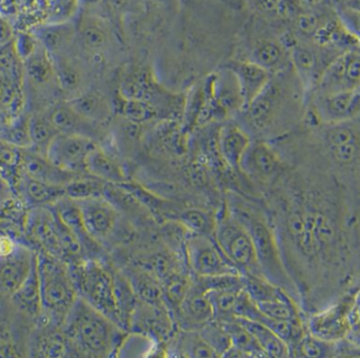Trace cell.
Here are the masks:
<instances>
[{
	"instance_id": "6da1fadb",
	"label": "cell",
	"mask_w": 360,
	"mask_h": 358,
	"mask_svg": "<svg viewBox=\"0 0 360 358\" xmlns=\"http://www.w3.org/2000/svg\"><path fill=\"white\" fill-rule=\"evenodd\" d=\"M290 184L264 203L306 315L333 304L354 285L355 201L334 179Z\"/></svg>"
},
{
	"instance_id": "7a4b0ae2",
	"label": "cell",
	"mask_w": 360,
	"mask_h": 358,
	"mask_svg": "<svg viewBox=\"0 0 360 358\" xmlns=\"http://www.w3.org/2000/svg\"><path fill=\"white\" fill-rule=\"evenodd\" d=\"M224 201L230 213L249 230L262 276L283 288L300 304L297 290L285 268L274 230L269 221L264 205L251 204L236 194L229 195Z\"/></svg>"
},
{
	"instance_id": "3957f363",
	"label": "cell",
	"mask_w": 360,
	"mask_h": 358,
	"mask_svg": "<svg viewBox=\"0 0 360 358\" xmlns=\"http://www.w3.org/2000/svg\"><path fill=\"white\" fill-rule=\"evenodd\" d=\"M63 333L75 357H117L127 332L115 323L77 297L68 313Z\"/></svg>"
},
{
	"instance_id": "277c9868",
	"label": "cell",
	"mask_w": 360,
	"mask_h": 358,
	"mask_svg": "<svg viewBox=\"0 0 360 358\" xmlns=\"http://www.w3.org/2000/svg\"><path fill=\"white\" fill-rule=\"evenodd\" d=\"M37 268L42 311L39 319L61 328L78 297L69 266L63 260L37 252Z\"/></svg>"
},
{
	"instance_id": "5b68a950",
	"label": "cell",
	"mask_w": 360,
	"mask_h": 358,
	"mask_svg": "<svg viewBox=\"0 0 360 358\" xmlns=\"http://www.w3.org/2000/svg\"><path fill=\"white\" fill-rule=\"evenodd\" d=\"M68 266L78 297L122 328L113 268L108 266L105 260L96 259H82Z\"/></svg>"
},
{
	"instance_id": "8992f818",
	"label": "cell",
	"mask_w": 360,
	"mask_h": 358,
	"mask_svg": "<svg viewBox=\"0 0 360 358\" xmlns=\"http://www.w3.org/2000/svg\"><path fill=\"white\" fill-rule=\"evenodd\" d=\"M214 240L241 275H262L249 230L229 211L226 201L215 213Z\"/></svg>"
},
{
	"instance_id": "52a82bcc",
	"label": "cell",
	"mask_w": 360,
	"mask_h": 358,
	"mask_svg": "<svg viewBox=\"0 0 360 358\" xmlns=\"http://www.w3.org/2000/svg\"><path fill=\"white\" fill-rule=\"evenodd\" d=\"M82 221L89 235L103 247H108L122 237L127 228L122 211L103 196L77 201Z\"/></svg>"
},
{
	"instance_id": "ba28073f",
	"label": "cell",
	"mask_w": 360,
	"mask_h": 358,
	"mask_svg": "<svg viewBox=\"0 0 360 358\" xmlns=\"http://www.w3.org/2000/svg\"><path fill=\"white\" fill-rule=\"evenodd\" d=\"M357 288L359 285L342 294L327 308L306 315L304 326L307 332L325 342H336L345 340L350 331L351 311Z\"/></svg>"
},
{
	"instance_id": "9c48e42d",
	"label": "cell",
	"mask_w": 360,
	"mask_h": 358,
	"mask_svg": "<svg viewBox=\"0 0 360 358\" xmlns=\"http://www.w3.org/2000/svg\"><path fill=\"white\" fill-rule=\"evenodd\" d=\"M190 274L199 277L241 275L224 255L213 237L188 234L184 247Z\"/></svg>"
},
{
	"instance_id": "30bf717a",
	"label": "cell",
	"mask_w": 360,
	"mask_h": 358,
	"mask_svg": "<svg viewBox=\"0 0 360 358\" xmlns=\"http://www.w3.org/2000/svg\"><path fill=\"white\" fill-rule=\"evenodd\" d=\"M25 241L36 252L63 260L57 215L51 206L29 209L25 221Z\"/></svg>"
},
{
	"instance_id": "8fae6325",
	"label": "cell",
	"mask_w": 360,
	"mask_h": 358,
	"mask_svg": "<svg viewBox=\"0 0 360 358\" xmlns=\"http://www.w3.org/2000/svg\"><path fill=\"white\" fill-rule=\"evenodd\" d=\"M240 173L262 185H273L285 173L287 165L278 152L264 141H253L243 154Z\"/></svg>"
},
{
	"instance_id": "7c38bea8",
	"label": "cell",
	"mask_w": 360,
	"mask_h": 358,
	"mask_svg": "<svg viewBox=\"0 0 360 358\" xmlns=\"http://www.w3.org/2000/svg\"><path fill=\"white\" fill-rule=\"evenodd\" d=\"M97 145L96 141L84 135L58 133L46 149V156L63 171L75 175H88L86 158Z\"/></svg>"
},
{
	"instance_id": "4fadbf2b",
	"label": "cell",
	"mask_w": 360,
	"mask_h": 358,
	"mask_svg": "<svg viewBox=\"0 0 360 358\" xmlns=\"http://www.w3.org/2000/svg\"><path fill=\"white\" fill-rule=\"evenodd\" d=\"M36 259L37 252L23 242L0 256V295L11 297L29 276Z\"/></svg>"
},
{
	"instance_id": "5bb4252c",
	"label": "cell",
	"mask_w": 360,
	"mask_h": 358,
	"mask_svg": "<svg viewBox=\"0 0 360 358\" xmlns=\"http://www.w3.org/2000/svg\"><path fill=\"white\" fill-rule=\"evenodd\" d=\"M360 86V51L352 50L334 59L319 82L321 95L350 90Z\"/></svg>"
},
{
	"instance_id": "9a60e30c",
	"label": "cell",
	"mask_w": 360,
	"mask_h": 358,
	"mask_svg": "<svg viewBox=\"0 0 360 358\" xmlns=\"http://www.w3.org/2000/svg\"><path fill=\"white\" fill-rule=\"evenodd\" d=\"M319 124L345 122L360 116V86L350 90L321 95L315 105Z\"/></svg>"
},
{
	"instance_id": "2e32d148",
	"label": "cell",
	"mask_w": 360,
	"mask_h": 358,
	"mask_svg": "<svg viewBox=\"0 0 360 358\" xmlns=\"http://www.w3.org/2000/svg\"><path fill=\"white\" fill-rule=\"evenodd\" d=\"M51 207L56 211L63 223L75 235L82 245L86 259L105 260V256H103L105 247H101L89 235L82 221L77 201L65 196Z\"/></svg>"
},
{
	"instance_id": "e0dca14e",
	"label": "cell",
	"mask_w": 360,
	"mask_h": 358,
	"mask_svg": "<svg viewBox=\"0 0 360 358\" xmlns=\"http://www.w3.org/2000/svg\"><path fill=\"white\" fill-rule=\"evenodd\" d=\"M180 329L199 330L215 319L213 306L202 290L191 281L188 292L175 312Z\"/></svg>"
},
{
	"instance_id": "ac0fdd59",
	"label": "cell",
	"mask_w": 360,
	"mask_h": 358,
	"mask_svg": "<svg viewBox=\"0 0 360 358\" xmlns=\"http://www.w3.org/2000/svg\"><path fill=\"white\" fill-rule=\"evenodd\" d=\"M229 69L233 72L238 84L243 101L241 110L249 107L262 94L273 75L268 70L250 59L234 61L229 66Z\"/></svg>"
},
{
	"instance_id": "d6986e66",
	"label": "cell",
	"mask_w": 360,
	"mask_h": 358,
	"mask_svg": "<svg viewBox=\"0 0 360 358\" xmlns=\"http://www.w3.org/2000/svg\"><path fill=\"white\" fill-rule=\"evenodd\" d=\"M44 113L59 133L84 135L96 142L101 139V126L82 118L67 101L53 104Z\"/></svg>"
},
{
	"instance_id": "ffe728a7",
	"label": "cell",
	"mask_w": 360,
	"mask_h": 358,
	"mask_svg": "<svg viewBox=\"0 0 360 358\" xmlns=\"http://www.w3.org/2000/svg\"><path fill=\"white\" fill-rule=\"evenodd\" d=\"M76 44L89 54H99L109 49L112 34L109 25L101 17L84 14L75 25Z\"/></svg>"
},
{
	"instance_id": "44dd1931",
	"label": "cell",
	"mask_w": 360,
	"mask_h": 358,
	"mask_svg": "<svg viewBox=\"0 0 360 358\" xmlns=\"http://www.w3.org/2000/svg\"><path fill=\"white\" fill-rule=\"evenodd\" d=\"M14 195L18 197L27 209L34 207L52 206L65 196V186L53 185L34 179L21 171L15 187Z\"/></svg>"
},
{
	"instance_id": "7402d4cb",
	"label": "cell",
	"mask_w": 360,
	"mask_h": 358,
	"mask_svg": "<svg viewBox=\"0 0 360 358\" xmlns=\"http://www.w3.org/2000/svg\"><path fill=\"white\" fill-rule=\"evenodd\" d=\"M251 142L249 132L235 123L224 124L218 131V152L222 161L234 171L240 173L241 160Z\"/></svg>"
},
{
	"instance_id": "603a6c76",
	"label": "cell",
	"mask_w": 360,
	"mask_h": 358,
	"mask_svg": "<svg viewBox=\"0 0 360 358\" xmlns=\"http://www.w3.org/2000/svg\"><path fill=\"white\" fill-rule=\"evenodd\" d=\"M54 63L55 76L57 86L63 94L69 99L86 90L88 76L86 68L79 57L74 53L52 57Z\"/></svg>"
},
{
	"instance_id": "cb8c5ba5",
	"label": "cell",
	"mask_w": 360,
	"mask_h": 358,
	"mask_svg": "<svg viewBox=\"0 0 360 358\" xmlns=\"http://www.w3.org/2000/svg\"><path fill=\"white\" fill-rule=\"evenodd\" d=\"M22 173L39 181L59 186H65L80 175L59 168L46 154L32 148H22Z\"/></svg>"
},
{
	"instance_id": "d4e9b609",
	"label": "cell",
	"mask_w": 360,
	"mask_h": 358,
	"mask_svg": "<svg viewBox=\"0 0 360 358\" xmlns=\"http://www.w3.org/2000/svg\"><path fill=\"white\" fill-rule=\"evenodd\" d=\"M30 350L31 357H75L61 328L46 323L34 334Z\"/></svg>"
},
{
	"instance_id": "484cf974",
	"label": "cell",
	"mask_w": 360,
	"mask_h": 358,
	"mask_svg": "<svg viewBox=\"0 0 360 358\" xmlns=\"http://www.w3.org/2000/svg\"><path fill=\"white\" fill-rule=\"evenodd\" d=\"M67 103L82 118L99 126L107 123L113 113V107L109 99L99 91L88 88L68 99Z\"/></svg>"
},
{
	"instance_id": "4316f807",
	"label": "cell",
	"mask_w": 360,
	"mask_h": 358,
	"mask_svg": "<svg viewBox=\"0 0 360 358\" xmlns=\"http://www.w3.org/2000/svg\"><path fill=\"white\" fill-rule=\"evenodd\" d=\"M86 173L105 183L122 184L128 182L126 171L120 161L99 144L86 158Z\"/></svg>"
},
{
	"instance_id": "83f0119b",
	"label": "cell",
	"mask_w": 360,
	"mask_h": 358,
	"mask_svg": "<svg viewBox=\"0 0 360 358\" xmlns=\"http://www.w3.org/2000/svg\"><path fill=\"white\" fill-rule=\"evenodd\" d=\"M36 38L52 57L69 54L76 44V27L70 23L46 25L38 30Z\"/></svg>"
},
{
	"instance_id": "f1b7e54d",
	"label": "cell",
	"mask_w": 360,
	"mask_h": 358,
	"mask_svg": "<svg viewBox=\"0 0 360 358\" xmlns=\"http://www.w3.org/2000/svg\"><path fill=\"white\" fill-rule=\"evenodd\" d=\"M25 82L34 87L57 86L54 63L50 53L38 42L35 50L23 61Z\"/></svg>"
},
{
	"instance_id": "f546056e",
	"label": "cell",
	"mask_w": 360,
	"mask_h": 358,
	"mask_svg": "<svg viewBox=\"0 0 360 358\" xmlns=\"http://www.w3.org/2000/svg\"><path fill=\"white\" fill-rule=\"evenodd\" d=\"M170 347L167 355L177 357L213 358L218 357L215 351L209 346L199 333L198 330L180 329L170 338Z\"/></svg>"
},
{
	"instance_id": "4dcf8cb0",
	"label": "cell",
	"mask_w": 360,
	"mask_h": 358,
	"mask_svg": "<svg viewBox=\"0 0 360 358\" xmlns=\"http://www.w3.org/2000/svg\"><path fill=\"white\" fill-rule=\"evenodd\" d=\"M10 300L17 310L20 311L25 316L33 319H39L41 316V295L37 259L25 283L11 296Z\"/></svg>"
},
{
	"instance_id": "1f68e13d",
	"label": "cell",
	"mask_w": 360,
	"mask_h": 358,
	"mask_svg": "<svg viewBox=\"0 0 360 358\" xmlns=\"http://www.w3.org/2000/svg\"><path fill=\"white\" fill-rule=\"evenodd\" d=\"M220 321L226 328L232 342V347L224 357H266L251 332L239 323L236 316Z\"/></svg>"
},
{
	"instance_id": "d6a6232c",
	"label": "cell",
	"mask_w": 360,
	"mask_h": 358,
	"mask_svg": "<svg viewBox=\"0 0 360 358\" xmlns=\"http://www.w3.org/2000/svg\"><path fill=\"white\" fill-rule=\"evenodd\" d=\"M285 47L275 39L264 38L258 40L252 49L250 61L268 70L271 74L281 72L287 65Z\"/></svg>"
},
{
	"instance_id": "836d02e7",
	"label": "cell",
	"mask_w": 360,
	"mask_h": 358,
	"mask_svg": "<svg viewBox=\"0 0 360 358\" xmlns=\"http://www.w3.org/2000/svg\"><path fill=\"white\" fill-rule=\"evenodd\" d=\"M239 323L245 326L252 335L255 338L260 348L264 351L266 357L285 358L290 357L289 347L275 333L274 331L266 327L264 323L250 319L237 317Z\"/></svg>"
},
{
	"instance_id": "e575fe53",
	"label": "cell",
	"mask_w": 360,
	"mask_h": 358,
	"mask_svg": "<svg viewBox=\"0 0 360 358\" xmlns=\"http://www.w3.org/2000/svg\"><path fill=\"white\" fill-rule=\"evenodd\" d=\"M290 58L302 87L309 86L315 80L319 82L321 74L317 70L319 67V57L312 49L306 46L294 47L290 53Z\"/></svg>"
},
{
	"instance_id": "d590c367",
	"label": "cell",
	"mask_w": 360,
	"mask_h": 358,
	"mask_svg": "<svg viewBox=\"0 0 360 358\" xmlns=\"http://www.w3.org/2000/svg\"><path fill=\"white\" fill-rule=\"evenodd\" d=\"M27 130L31 140L30 148L44 154L54 137L59 133L44 111L36 112L27 118Z\"/></svg>"
},
{
	"instance_id": "8d00e7d4",
	"label": "cell",
	"mask_w": 360,
	"mask_h": 358,
	"mask_svg": "<svg viewBox=\"0 0 360 358\" xmlns=\"http://www.w3.org/2000/svg\"><path fill=\"white\" fill-rule=\"evenodd\" d=\"M173 221L181 224L190 234L212 236L215 228V214L197 207L179 209Z\"/></svg>"
},
{
	"instance_id": "74e56055",
	"label": "cell",
	"mask_w": 360,
	"mask_h": 358,
	"mask_svg": "<svg viewBox=\"0 0 360 358\" xmlns=\"http://www.w3.org/2000/svg\"><path fill=\"white\" fill-rule=\"evenodd\" d=\"M22 171V148L0 137V175L6 180L14 192Z\"/></svg>"
},
{
	"instance_id": "f35d334b",
	"label": "cell",
	"mask_w": 360,
	"mask_h": 358,
	"mask_svg": "<svg viewBox=\"0 0 360 358\" xmlns=\"http://www.w3.org/2000/svg\"><path fill=\"white\" fill-rule=\"evenodd\" d=\"M290 357L328 358L340 357V340L336 342H325L306 332Z\"/></svg>"
},
{
	"instance_id": "ab89813d",
	"label": "cell",
	"mask_w": 360,
	"mask_h": 358,
	"mask_svg": "<svg viewBox=\"0 0 360 358\" xmlns=\"http://www.w3.org/2000/svg\"><path fill=\"white\" fill-rule=\"evenodd\" d=\"M245 288H224V289L210 290L205 295L211 302L218 321L235 316V308Z\"/></svg>"
},
{
	"instance_id": "60d3db41",
	"label": "cell",
	"mask_w": 360,
	"mask_h": 358,
	"mask_svg": "<svg viewBox=\"0 0 360 358\" xmlns=\"http://www.w3.org/2000/svg\"><path fill=\"white\" fill-rule=\"evenodd\" d=\"M105 182L89 175H80L65 185V196L75 201L103 196Z\"/></svg>"
},
{
	"instance_id": "b9f144b4",
	"label": "cell",
	"mask_w": 360,
	"mask_h": 358,
	"mask_svg": "<svg viewBox=\"0 0 360 358\" xmlns=\"http://www.w3.org/2000/svg\"><path fill=\"white\" fill-rule=\"evenodd\" d=\"M158 340L148 334L141 332H133L132 334H126L120 349L117 357H149L154 350H156Z\"/></svg>"
},
{
	"instance_id": "7bdbcfd3",
	"label": "cell",
	"mask_w": 360,
	"mask_h": 358,
	"mask_svg": "<svg viewBox=\"0 0 360 358\" xmlns=\"http://www.w3.org/2000/svg\"><path fill=\"white\" fill-rule=\"evenodd\" d=\"M203 340L215 351L218 357H224L232 347L230 335L221 321L217 319L209 321L198 330Z\"/></svg>"
},
{
	"instance_id": "ee69618b",
	"label": "cell",
	"mask_w": 360,
	"mask_h": 358,
	"mask_svg": "<svg viewBox=\"0 0 360 358\" xmlns=\"http://www.w3.org/2000/svg\"><path fill=\"white\" fill-rule=\"evenodd\" d=\"M27 118L29 116H18L10 123H6L4 126L0 127V137L20 148L31 147V140L27 130Z\"/></svg>"
},
{
	"instance_id": "f6af8a7d",
	"label": "cell",
	"mask_w": 360,
	"mask_h": 358,
	"mask_svg": "<svg viewBox=\"0 0 360 358\" xmlns=\"http://www.w3.org/2000/svg\"><path fill=\"white\" fill-rule=\"evenodd\" d=\"M353 279L360 285V198L353 207Z\"/></svg>"
},
{
	"instance_id": "bcb514c9",
	"label": "cell",
	"mask_w": 360,
	"mask_h": 358,
	"mask_svg": "<svg viewBox=\"0 0 360 358\" xmlns=\"http://www.w3.org/2000/svg\"><path fill=\"white\" fill-rule=\"evenodd\" d=\"M346 338L360 349V285L355 292L354 302L351 311L350 331Z\"/></svg>"
},
{
	"instance_id": "7dc6e473",
	"label": "cell",
	"mask_w": 360,
	"mask_h": 358,
	"mask_svg": "<svg viewBox=\"0 0 360 358\" xmlns=\"http://www.w3.org/2000/svg\"><path fill=\"white\" fill-rule=\"evenodd\" d=\"M340 14L347 29L352 31L357 37H360V10L345 4V6L340 8Z\"/></svg>"
},
{
	"instance_id": "c3c4849f",
	"label": "cell",
	"mask_w": 360,
	"mask_h": 358,
	"mask_svg": "<svg viewBox=\"0 0 360 358\" xmlns=\"http://www.w3.org/2000/svg\"><path fill=\"white\" fill-rule=\"evenodd\" d=\"M13 30L10 23L0 15V48L12 42Z\"/></svg>"
},
{
	"instance_id": "681fc988",
	"label": "cell",
	"mask_w": 360,
	"mask_h": 358,
	"mask_svg": "<svg viewBox=\"0 0 360 358\" xmlns=\"http://www.w3.org/2000/svg\"><path fill=\"white\" fill-rule=\"evenodd\" d=\"M14 196L12 188H11L10 184L6 182V180L0 175V207Z\"/></svg>"
},
{
	"instance_id": "f907efd6",
	"label": "cell",
	"mask_w": 360,
	"mask_h": 358,
	"mask_svg": "<svg viewBox=\"0 0 360 358\" xmlns=\"http://www.w3.org/2000/svg\"><path fill=\"white\" fill-rule=\"evenodd\" d=\"M295 2L304 10L310 11L323 6L326 0H295Z\"/></svg>"
},
{
	"instance_id": "816d5d0a",
	"label": "cell",
	"mask_w": 360,
	"mask_h": 358,
	"mask_svg": "<svg viewBox=\"0 0 360 358\" xmlns=\"http://www.w3.org/2000/svg\"><path fill=\"white\" fill-rule=\"evenodd\" d=\"M279 1H281V0H260L262 6H264L266 10H274L275 8L278 6Z\"/></svg>"
},
{
	"instance_id": "f5cc1de1",
	"label": "cell",
	"mask_w": 360,
	"mask_h": 358,
	"mask_svg": "<svg viewBox=\"0 0 360 358\" xmlns=\"http://www.w3.org/2000/svg\"><path fill=\"white\" fill-rule=\"evenodd\" d=\"M344 1H346V6L360 10V0H344Z\"/></svg>"
}]
</instances>
